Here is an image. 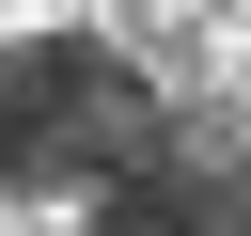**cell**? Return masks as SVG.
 Returning a JSON list of instances; mask_svg holds the SVG:
<instances>
[{
    "label": "cell",
    "mask_w": 251,
    "mask_h": 236,
    "mask_svg": "<svg viewBox=\"0 0 251 236\" xmlns=\"http://www.w3.org/2000/svg\"><path fill=\"white\" fill-rule=\"evenodd\" d=\"M157 126H173L157 79L110 63V47H78V31H47V47L0 63V173H16V189H94V173H126Z\"/></svg>",
    "instance_id": "6da1fadb"
},
{
    "label": "cell",
    "mask_w": 251,
    "mask_h": 236,
    "mask_svg": "<svg viewBox=\"0 0 251 236\" xmlns=\"http://www.w3.org/2000/svg\"><path fill=\"white\" fill-rule=\"evenodd\" d=\"M78 236H251V126H157L126 173H94Z\"/></svg>",
    "instance_id": "7a4b0ae2"
}]
</instances>
